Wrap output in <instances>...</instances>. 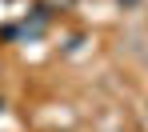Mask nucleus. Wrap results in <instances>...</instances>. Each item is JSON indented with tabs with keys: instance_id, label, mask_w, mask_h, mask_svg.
<instances>
[{
	"instance_id": "nucleus-1",
	"label": "nucleus",
	"mask_w": 148,
	"mask_h": 132,
	"mask_svg": "<svg viewBox=\"0 0 148 132\" xmlns=\"http://www.w3.org/2000/svg\"><path fill=\"white\" fill-rule=\"evenodd\" d=\"M136 4H140V0H120V8H136Z\"/></svg>"
},
{
	"instance_id": "nucleus-2",
	"label": "nucleus",
	"mask_w": 148,
	"mask_h": 132,
	"mask_svg": "<svg viewBox=\"0 0 148 132\" xmlns=\"http://www.w3.org/2000/svg\"><path fill=\"white\" fill-rule=\"evenodd\" d=\"M0 108H4V100H0Z\"/></svg>"
}]
</instances>
